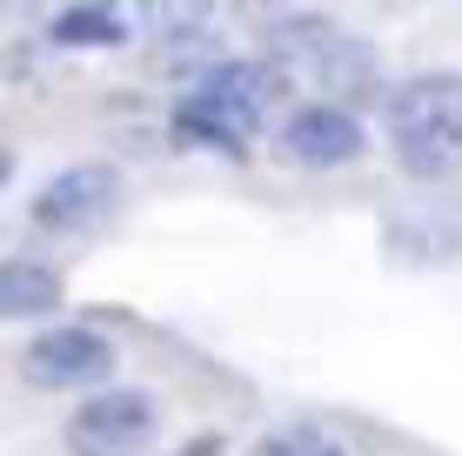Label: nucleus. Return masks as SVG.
Listing matches in <instances>:
<instances>
[{"mask_svg": "<svg viewBox=\"0 0 462 456\" xmlns=\"http://www.w3.org/2000/svg\"><path fill=\"white\" fill-rule=\"evenodd\" d=\"M60 302V275L47 262H0V322H27V316H47Z\"/></svg>", "mask_w": 462, "mask_h": 456, "instance_id": "nucleus-8", "label": "nucleus"}, {"mask_svg": "<svg viewBox=\"0 0 462 456\" xmlns=\"http://www.w3.org/2000/svg\"><path fill=\"white\" fill-rule=\"evenodd\" d=\"M115 195H121V175L107 162H81V168H60L54 181L34 195V222L41 228H54V235H68V228H88L101 209H115Z\"/></svg>", "mask_w": 462, "mask_h": 456, "instance_id": "nucleus-7", "label": "nucleus"}, {"mask_svg": "<svg viewBox=\"0 0 462 456\" xmlns=\"http://www.w3.org/2000/svg\"><path fill=\"white\" fill-rule=\"evenodd\" d=\"M275 54L282 60H295V68H315L322 81H336V88H375V54L362 41H348L336 34L328 21H282L275 27Z\"/></svg>", "mask_w": 462, "mask_h": 456, "instance_id": "nucleus-5", "label": "nucleus"}, {"mask_svg": "<svg viewBox=\"0 0 462 456\" xmlns=\"http://www.w3.org/2000/svg\"><path fill=\"white\" fill-rule=\"evenodd\" d=\"M282 154L295 168H348L362 154V121L336 101H301L282 121Z\"/></svg>", "mask_w": 462, "mask_h": 456, "instance_id": "nucleus-6", "label": "nucleus"}, {"mask_svg": "<svg viewBox=\"0 0 462 456\" xmlns=\"http://www.w3.org/2000/svg\"><path fill=\"white\" fill-rule=\"evenodd\" d=\"M262 456H342V443H336L328 430H309V423H301V430L268 436V443H262Z\"/></svg>", "mask_w": 462, "mask_h": 456, "instance_id": "nucleus-11", "label": "nucleus"}, {"mask_svg": "<svg viewBox=\"0 0 462 456\" xmlns=\"http://www.w3.org/2000/svg\"><path fill=\"white\" fill-rule=\"evenodd\" d=\"M154 443V403L141 389H101L68 416V456H141Z\"/></svg>", "mask_w": 462, "mask_h": 456, "instance_id": "nucleus-3", "label": "nucleus"}, {"mask_svg": "<svg viewBox=\"0 0 462 456\" xmlns=\"http://www.w3.org/2000/svg\"><path fill=\"white\" fill-rule=\"evenodd\" d=\"M208 0H141V27L148 34H195Z\"/></svg>", "mask_w": 462, "mask_h": 456, "instance_id": "nucleus-10", "label": "nucleus"}, {"mask_svg": "<svg viewBox=\"0 0 462 456\" xmlns=\"http://www.w3.org/2000/svg\"><path fill=\"white\" fill-rule=\"evenodd\" d=\"M107 369H115V342L81 322L41 329L21 356V376L34 389H94V383H107Z\"/></svg>", "mask_w": 462, "mask_h": 456, "instance_id": "nucleus-4", "label": "nucleus"}, {"mask_svg": "<svg viewBox=\"0 0 462 456\" xmlns=\"http://www.w3.org/2000/svg\"><path fill=\"white\" fill-rule=\"evenodd\" d=\"M60 47H121L127 41V21L115 0H74V7L54 14V27H47Z\"/></svg>", "mask_w": 462, "mask_h": 456, "instance_id": "nucleus-9", "label": "nucleus"}, {"mask_svg": "<svg viewBox=\"0 0 462 456\" xmlns=\"http://www.w3.org/2000/svg\"><path fill=\"white\" fill-rule=\"evenodd\" d=\"M268 94H275V74L254 68V60H215L208 74H201L195 88H188V101L174 107V135L195 141V148H221L242 162L254 121H262Z\"/></svg>", "mask_w": 462, "mask_h": 456, "instance_id": "nucleus-2", "label": "nucleus"}, {"mask_svg": "<svg viewBox=\"0 0 462 456\" xmlns=\"http://www.w3.org/2000/svg\"><path fill=\"white\" fill-rule=\"evenodd\" d=\"M389 148L409 175L442 181L462 168V74H416L389 94Z\"/></svg>", "mask_w": 462, "mask_h": 456, "instance_id": "nucleus-1", "label": "nucleus"}, {"mask_svg": "<svg viewBox=\"0 0 462 456\" xmlns=\"http://www.w3.org/2000/svg\"><path fill=\"white\" fill-rule=\"evenodd\" d=\"M0 181H7V154H0Z\"/></svg>", "mask_w": 462, "mask_h": 456, "instance_id": "nucleus-12", "label": "nucleus"}]
</instances>
